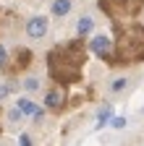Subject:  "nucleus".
Returning <instances> with one entry per match:
<instances>
[{
  "mask_svg": "<svg viewBox=\"0 0 144 146\" xmlns=\"http://www.w3.org/2000/svg\"><path fill=\"white\" fill-rule=\"evenodd\" d=\"M107 117H110V110H107V107H102V110H100V115H97V125H102Z\"/></svg>",
  "mask_w": 144,
  "mask_h": 146,
  "instance_id": "9b49d317",
  "label": "nucleus"
},
{
  "mask_svg": "<svg viewBox=\"0 0 144 146\" xmlns=\"http://www.w3.org/2000/svg\"><path fill=\"white\" fill-rule=\"evenodd\" d=\"M5 65V47H0V68Z\"/></svg>",
  "mask_w": 144,
  "mask_h": 146,
  "instance_id": "f3484780",
  "label": "nucleus"
},
{
  "mask_svg": "<svg viewBox=\"0 0 144 146\" xmlns=\"http://www.w3.org/2000/svg\"><path fill=\"white\" fill-rule=\"evenodd\" d=\"M8 91H11V89H8V86H5V84H0V99H3V97H5V94H8Z\"/></svg>",
  "mask_w": 144,
  "mask_h": 146,
  "instance_id": "a211bd4d",
  "label": "nucleus"
},
{
  "mask_svg": "<svg viewBox=\"0 0 144 146\" xmlns=\"http://www.w3.org/2000/svg\"><path fill=\"white\" fill-rule=\"evenodd\" d=\"M71 0H52V16H66L71 11Z\"/></svg>",
  "mask_w": 144,
  "mask_h": 146,
  "instance_id": "1a4fd4ad",
  "label": "nucleus"
},
{
  "mask_svg": "<svg viewBox=\"0 0 144 146\" xmlns=\"http://www.w3.org/2000/svg\"><path fill=\"white\" fill-rule=\"evenodd\" d=\"M8 117H11L13 123H16V120H19V117H21V110H19V107H16V110H11V112H8Z\"/></svg>",
  "mask_w": 144,
  "mask_h": 146,
  "instance_id": "2eb2a0df",
  "label": "nucleus"
},
{
  "mask_svg": "<svg viewBox=\"0 0 144 146\" xmlns=\"http://www.w3.org/2000/svg\"><path fill=\"white\" fill-rule=\"evenodd\" d=\"M19 146H31V138H29V133H21V138H19Z\"/></svg>",
  "mask_w": 144,
  "mask_h": 146,
  "instance_id": "4468645a",
  "label": "nucleus"
},
{
  "mask_svg": "<svg viewBox=\"0 0 144 146\" xmlns=\"http://www.w3.org/2000/svg\"><path fill=\"white\" fill-rule=\"evenodd\" d=\"M123 86H126V78H115L113 81V91H121Z\"/></svg>",
  "mask_w": 144,
  "mask_h": 146,
  "instance_id": "ddd939ff",
  "label": "nucleus"
},
{
  "mask_svg": "<svg viewBox=\"0 0 144 146\" xmlns=\"http://www.w3.org/2000/svg\"><path fill=\"white\" fill-rule=\"evenodd\" d=\"M31 63V50H24V47H19V50H13V58L8 60V73L13 70V73H19V70H26V65Z\"/></svg>",
  "mask_w": 144,
  "mask_h": 146,
  "instance_id": "20e7f679",
  "label": "nucleus"
},
{
  "mask_svg": "<svg viewBox=\"0 0 144 146\" xmlns=\"http://www.w3.org/2000/svg\"><path fill=\"white\" fill-rule=\"evenodd\" d=\"M24 86H26L29 91H34V89H37V86H40V81H37V78H34V76H31V78H26V84H24Z\"/></svg>",
  "mask_w": 144,
  "mask_h": 146,
  "instance_id": "f8f14e48",
  "label": "nucleus"
},
{
  "mask_svg": "<svg viewBox=\"0 0 144 146\" xmlns=\"http://www.w3.org/2000/svg\"><path fill=\"white\" fill-rule=\"evenodd\" d=\"M26 34L31 36V39H42V36L47 34V18H45V16H34V18H29Z\"/></svg>",
  "mask_w": 144,
  "mask_h": 146,
  "instance_id": "423d86ee",
  "label": "nucleus"
},
{
  "mask_svg": "<svg viewBox=\"0 0 144 146\" xmlns=\"http://www.w3.org/2000/svg\"><path fill=\"white\" fill-rule=\"evenodd\" d=\"M84 58H86V52H84V44H81L79 39L55 47V50L47 55L50 76L55 78L58 84H74V81H79Z\"/></svg>",
  "mask_w": 144,
  "mask_h": 146,
  "instance_id": "f257e3e1",
  "label": "nucleus"
},
{
  "mask_svg": "<svg viewBox=\"0 0 144 146\" xmlns=\"http://www.w3.org/2000/svg\"><path fill=\"white\" fill-rule=\"evenodd\" d=\"M144 0H100V8L110 18H131L141 11Z\"/></svg>",
  "mask_w": 144,
  "mask_h": 146,
  "instance_id": "7ed1b4c3",
  "label": "nucleus"
},
{
  "mask_svg": "<svg viewBox=\"0 0 144 146\" xmlns=\"http://www.w3.org/2000/svg\"><path fill=\"white\" fill-rule=\"evenodd\" d=\"M92 29H94V21H92V18H89V16H84L81 21H79V29H76V31H79V34L84 36V34H89Z\"/></svg>",
  "mask_w": 144,
  "mask_h": 146,
  "instance_id": "9d476101",
  "label": "nucleus"
},
{
  "mask_svg": "<svg viewBox=\"0 0 144 146\" xmlns=\"http://www.w3.org/2000/svg\"><path fill=\"white\" fill-rule=\"evenodd\" d=\"M110 60L118 65H129V63H139L144 60V26H126L118 29L115 34V47Z\"/></svg>",
  "mask_w": 144,
  "mask_h": 146,
  "instance_id": "f03ea898",
  "label": "nucleus"
},
{
  "mask_svg": "<svg viewBox=\"0 0 144 146\" xmlns=\"http://www.w3.org/2000/svg\"><path fill=\"white\" fill-rule=\"evenodd\" d=\"M123 125H126L123 117H113V128H123Z\"/></svg>",
  "mask_w": 144,
  "mask_h": 146,
  "instance_id": "dca6fc26",
  "label": "nucleus"
},
{
  "mask_svg": "<svg viewBox=\"0 0 144 146\" xmlns=\"http://www.w3.org/2000/svg\"><path fill=\"white\" fill-rule=\"evenodd\" d=\"M45 104L50 110H60L63 107V91L60 89H50L47 94H45Z\"/></svg>",
  "mask_w": 144,
  "mask_h": 146,
  "instance_id": "0eeeda50",
  "label": "nucleus"
},
{
  "mask_svg": "<svg viewBox=\"0 0 144 146\" xmlns=\"http://www.w3.org/2000/svg\"><path fill=\"white\" fill-rule=\"evenodd\" d=\"M19 110H21V112H26V115H31V117H40V115H42L40 107L34 104L31 99H21V102H19Z\"/></svg>",
  "mask_w": 144,
  "mask_h": 146,
  "instance_id": "6e6552de",
  "label": "nucleus"
},
{
  "mask_svg": "<svg viewBox=\"0 0 144 146\" xmlns=\"http://www.w3.org/2000/svg\"><path fill=\"white\" fill-rule=\"evenodd\" d=\"M89 50H92L97 58L110 60V55H113V42L107 39V36H94V39L89 42Z\"/></svg>",
  "mask_w": 144,
  "mask_h": 146,
  "instance_id": "39448f33",
  "label": "nucleus"
}]
</instances>
